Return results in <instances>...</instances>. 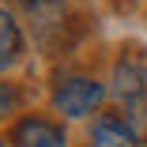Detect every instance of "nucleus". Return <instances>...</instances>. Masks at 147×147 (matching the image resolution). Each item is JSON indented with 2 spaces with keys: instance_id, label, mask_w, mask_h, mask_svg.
Masks as SVG:
<instances>
[{
  "instance_id": "nucleus-7",
  "label": "nucleus",
  "mask_w": 147,
  "mask_h": 147,
  "mask_svg": "<svg viewBox=\"0 0 147 147\" xmlns=\"http://www.w3.org/2000/svg\"><path fill=\"white\" fill-rule=\"evenodd\" d=\"M23 109V94L15 83H0V121H8V117H15Z\"/></svg>"
},
{
  "instance_id": "nucleus-9",
  "label": "nucleus",
  "mask_w": 147,
  "mask_h": 147,
  "mask_svg": "<svg viewBox=\"0 0 147 147\" xmlns=\"http://www.w3.org/2000/svg\"><path fill=\"white\" fill-rule=\"evenodd\" d=\"M0 147H4V143H0Z\"/></svg>"
},
{
  "instance_id": "nucleus-6",
  "label": "nucleus",
  "mask_w": 147,
  "mask_h": 147,
  "mask_svg": "<svg viewBox=\"0 0 147 147\" xmlns=\"http://www.w3.org/2000/svg\"><path fill=\"white\" fill-rule=\"evenodd\" d=\"M125 125L136 132V140H147V98L125 106Z\"/></svg>"
},
{
  "instance_id": "nucleus-3",
  "label": "nucleus",
  "mask_w": 147,
  "mask_h": 147,
  "mask_svg": "<svg viewBox=\"0 0 147 147\" xmlns=\"http://www.w3.org/2000/svg\"><path fill=\"white\" fill-rule=\"evenodd\" d=\"M113 94L121 98L125 106L143 102V98H147V72H143L136 61H121V64L113 68Z\"/></svg>"
},
{
  "instance_id": "nucleus-4",
  "label": "nucleus",
  "mask_w": 147,
  "mask_h": 147,
  "mask_svg": "<svg viewBox=\"0 0 147 147\" xmlns=\"http://www.w3.org/2000/svg\"><path fill=\"white\" fill-rule=\"evenodd\" d=\"M19 57H23V30L11 19V11L0 8V76H4L8 68H15Z\"/></svg>"
},
{
  "instance_id": "nucleus-8",
  "label": "nucleus",
  "mask_w": 147,
  "mask_h": 147,
  "mask_svg": "<svg viewBox=\"0 0 147 147\" xmlns=\"http://www.w3.org/2000/svg\"><path fill=\"white\" fill-rule=\"evenodd\" d=\"M19 4H26L30 11H45L49 4H57V0H19Z\"/></svg>"
},
{
  "instance_id": "nucleus-5",
  "label": "nucleus",
  "mask_w": 147,
  "mask_h": 147,
  "mask_svg": "<svg viewBox=\"0 0 147 147\" xmlns=\"http://www.w3.org/2000/svg\"><path fill=\"white\" fill-rule=\"evenodd\" d=\"M91 147H140L136 132L125 121H113V117H102L91 128Z\"/></svg>"
},
{
  "instance_id": "nucleus-2",
  "label": "nucleus",
  "mask_w": 147,
  "mask_h": 147,
  "mask_svg": "<svg viewBox=\"0 0 147 147\" xmlns=\"http://www.w3.org/2000/svg\"><path fill=\"white\" fill-rule=\"evenodd\" d=\"M11 147H68V136L45 117H23L11 128Z\"/></svg>"
},
{
  "instance_id": "nucleus-1",
  "label": "nucleus",
  "mask_w": 147,
  "mask_h": 147,
  "mask_svg": "<svg viewBox=\"0 0 147 147\" xmlns=\"http://www.w3.org/2000/svg\"><path fill=\"white\" fill-rule=\"evenodd\" d=\"M106 98V87L91 76H68L53 87V109L79 121V117H91Z\"/></svg>"
}]
</instances>
